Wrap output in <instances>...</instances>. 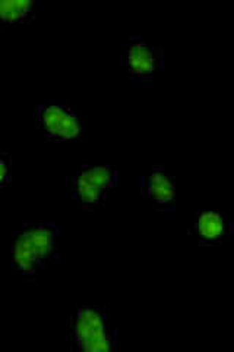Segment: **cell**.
<instances>
[{
	"label": "cell",
	"instance_id": "obj_1",
	"mask_svg": "<svg viewBox=\"0 0 234 352\" xmlns=\"http://www.w3.org/2000/svg\"><path fill=\"white\" fill-rule=\"evenodd\" d=\"M75 344L85 352H106L115 346L117 336L106 320V311L102 307L84 305L76 311Z\"/></svg>",
	"mask_w": 234,
	"mask_h": 352
},
{
	"label": "cell",
	"instance_id": "obj_2",
	"mask_svg": "<svg viewBox=\"0 0 234 352\" xmlns=\"http://www.w3.org/2000/svg\"><path fill=\"white\" fill-rule=\"evenodd\" d=\"M38 125L53 140H72L80 135L81 120L73 110L66 106H40Z\"/></svg>",
	"mask_w": 234,
	"mask_h": 352
},
{
	"label": "cell",
	"instance_id": "obj_3",
	"mask_svg": "<svg viewBox=\"0 0 234 352\" xmlns=\"http://www.w3.org/2000/svg\"><path fill=\"white\" fill-rule=\"evenodd\" d=\"M164 53L159 47L138 37L129 43V76L130 80H150L163 69Z\"/></svg>",
	"mask_w": 234,
	"mask_h": 352
},
{
	"label": "cell",
	"instance_id": "obj_4",
	"mask_svg": "<svg viewBox=\"0 0 234 352\" xmlns=\"http://www.w3.org/2000/svg\"><path fill=\"white\" fill-rule=\"evenodd\" d=\"M142 192L159 208L167 212L174 208L176 184L169 178L163 168H154L150 173L142 176Z\"/></svg>",
	"mask_w": 234,
	"mask_h": 352
},
{
	"label": "cell",
	"instance_id": "obj_5",
	"mask_svg": "<svg viewBox=\"0 0 234 352\" xmlns=\"http://www.w3.org/2000/svg\"><path fill=\"white\" fill-rule=\"evenodd\" d=\"M194 229L200 244L205 245L218 244L229 234V225L217 212H198L195 214Z\"/></svg>",
	"mask_w": 234,
	"mask_h": 352
},
{
	"label": "cell",
	"instance_id": "obj_6",
	"mask_svg": "<svg viewBox=\"0 0 234 352\" xmlns=\"http://www.w3.org/2000/svg\"><path fill=\"white\" fill-rule=\"evenodd\" d=\"M24 234L27 235L30 244L34 248L38 258L44 263L54 252L59 228L54 223L32 225L24 229Z\"/></svg>",
	"mask_w": 234,
	"mask_h": 352
},
{
	"label": "cell",
	"instance_id": "obj_7",
	"mask_svg": "<svg viewBox=\"0 0 234 352\" xmlns=\"http://www.w3.org/2000/svg\"><path fill=\"white\" fill-rule=\"evenodd\" d=\"M12 260L18 270L24 274H34L43 264L24 232H21L14 241Z\"/></svg>",
	"mask_w": 234,
	"mask_h": 352
},
{
	"label": "cell",
	"instance_id": "obj_8",
	"mask_svg": "<svg viewBox=\"0 0 234 352\" xmlns=\"http://www.w3.org/2000/svg\"><path fill=\"white\" fill-rule=\"evenodd\" d=\"M106 191L100 188V186L94 185L84 176L78 173L73 179V198L80 203L82 207H95L100 203H103L106 198Z\"/></svg>",
	"mask_w": 234,
	"mask_h": 352
},
{
	"label": "cell",
	"instance_id": "obj_9",
	"mask_svg": "<svg viewBox=\"0 0 234 352\" xmlns=\"http://www.w3.org/2000/svg\"><path fill=\"white\" fill-rule=\"evenodd\" d=\"M34 16L32 0H0V22L28 21Z\"/></svg>",
	"mask_w": 234,
	"mask_h": 352
},
{
	"label": "cell",
	"instance_id": "obj_10",
	"mask_svg": "<svg viewBox=\"0 0 234 352\" xmlns=\"http://www.w3.org/2000/svg\"><path fill=\"white\" fill-rule=\"evenodd\" d=\"M80 175L107 192L110 188H113L115 184H116L117 169L115 166H111V164H100V166H85V168L81 169Z\"/></svg>",
	"mask_w": 234,
	"mask_h": 352
},
{
	"label": "cell",
	"instance_id": "obj_11",
	"mask_svg": "<svg viewBox=\"0 0 234 352\" xmlns=\"http://www.w3.org/2000/svg\"><path fill=\"white\" fill-rule=\"evenodd\" d=\"M10 164H12V159L9 154H0V188L9 184Z\"/></svg>",
	"mask_w": 234,
	"mask_h": 352
}]
</instances>
